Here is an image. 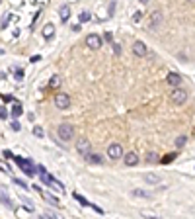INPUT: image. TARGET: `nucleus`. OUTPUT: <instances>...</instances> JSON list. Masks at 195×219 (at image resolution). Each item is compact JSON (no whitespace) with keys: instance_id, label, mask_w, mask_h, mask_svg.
Here are the masks:
<instances>
[{"instance_id":"nucleus-1","label":"nucleus","mask_w":195,"mask_h":219,"mask_svg":"<svg viewBox=\"0 0 195 219\" xmlns=\"http://www.w3.org/2000/svg\"><path fill=\"white\" fill-rule=\"evenodd\" d=\"M14 160H16V164H18V166H20V168L24 170L26 174H27V176H33V174L37 172V168H33V166H31V163H30V160H27V158H21V157H14Z\"/></svg>"},{"instance_id":"nucleus-2","label":"nucleus","mask_w":195,"mask_h":219,"mask_svg":"<svg viewBox=\"0 0 195 219\" xmlns=\"http://www.w3.org/2000/svg\"><path fill=\"white\" fill-rule=\"evenodd\" d=\"M59 137H61V141H70L74 137V127L70 123H61L59 125Z\"/></svg>"},{"instance_id":"nucleus-3","label":"nucleus","mask_w":195,"mask_h":219,"mask_svg":"<svg viewBox=\"0 0 195 219\" xmlns=\"http://www.w3.org/2000/svg\"><path fill=\"white\" fill-rule=\"evenodd\" d=\"M55 106L59 110H67L70 106V96H68V94H64V92L55 94Z\"/></svg>"},{"instance_id":"nucleus-4","label":"nucleus","mask_w":195,"mask_h":219,"mask_svg":"<svg viewBox=\"0 0 195 219\" xmlns=\"http://www.w3.org/2000/svg\"><path fill=\"white\" fill-rule=\"evenodd\" d=\"M107 157H109L111 160H117L123 157V147H121L119 143H111L109 147H107Z\"/></svg>"},{"instance_id":"nucleus-5","label":"nucleus","mask_w":195,"mask_h":219,"mask_svg":"<svg viewBox=\"0 0 195 219\" xmlns=\"http://www.w3.org/2000/svg\"><path fill=\"white\" fill-rule=\"evenodd\" d=\"M86 45H88L90 49H100L104 45V41H102V37H100V35H96V33H90V35H86Z\"/></svg>"},{"instance_id":"nucleus-6","label":"nucleus","mask_w":195,"mask_h":219,"mask_svg":"<svg viewBox=\"0 0 195 219\" xmlns=\"http://www.w3.org/2000/svg\"><path fill=\"white\" fill-rule=\"evenodd\" d=\"M170 98H172V102H174V104H178V106H179V104H183V102L187 100V92L176 86V90L170 94Z\"/></svg>"},{"instance_id":"nucleus-7","label":"nucleus","mask_w":195,"mask_h":219,"mask_svg":"<svg viewBox=\"0 0 195 219\" xmlns=\"http://www.w3.org/2000/svg\"><path fill=\"white\" fill-rule=\"evenodd\" d=\"M76 151L80 153L82 157H88L90 155V141L84 139V137H82V139H78L76 141Z\"/></svg>"},{"instance_id":"nucleus-8","label":"nucleus","mask_w":195,"mask_h":219,"mask_svg":"<svg viewBox=\"0 0 195 219\" xmlns=\"http://www.w3.org/2000/svg\"><path fill=\"white\" fill-rule=\"evenodd\" d=\"M160 20H162V12H160V10H154L152 14H150L148 27H150V30H156V27H158V24H160Z\"/></svg>"},{"instance_id":"nucleus-9","label":"nucleus","mask_w":195,"mask_h":219,"mask_svg":"<svg viewBox=\"0 0 195 219\" xmlns=\"http://www.w3.org/2000/svg\"><path fill=\"white\" fill-rule=\"evenodd\" d=\"M133 53L139 55V57H144L146 55V45H144L142 41H135L133 43Z\"/></svg>"},{"instance_id":"nucleus-10","label":"nucleus","mask_w":195,"mask_h":219,"mask_svg":"<svg viewBox=\"0 0 195 219\" xmlns=\"http://www.w3.org/2000/svg\"><path fill=\"white\" fill-rule=\"evenodd\" d=\"M166 80H168V84H172V86H179V82H182V76H179L178 72H170V75L166 76Z\"/></svg>"},{"instance_id":"nucleus-11","label":"nucleus","mask_w":195,"mask_h":219,"mask_svg":"<svg viewBox=\"0 0 195 219\" xmlns=\"http://www.w3.org/2000/svg\"><path fill=\"white\" fill-rule=\"evenodd\" d=\"M123 160H125V164H127V166H135L137 163H139V157H137L135 153H127V155L123 157Z\"/></svg>"},{"instance_id":"nucleus-12","label":"nucleus","mask_w":195,"mask_h":219,"mask_svg":"<svg viewBox=\"0 0 195 219\" xmlns=\"http://www.w3.org/2000/svg\"><path fill=\"white\" fill-rule=\"evenodd\" d=\"M86 160L92 164H104V157L102 155H96V153H90L88 157H86Z\"/></svg>"},{"instance_id":"nucleus-13","label":"nucleus","mask_w":195,"mask_h":219,"mask_svg":"<svg viewBox=\"0 0 195 219\" xmlns=\"http://www.w3.org/2000/svg\"><path fill=\"white\" fill-rule=\"evenodd\" d=\"M59 16H61V20H63V22H67V20H68V16H70V6H68V4L61 6V10H59Z\"/></svg>"},{"instance_id":"nucleus-14","label":"nucleus","mask_w":195,"mask_h":219,"mask_svg":"<svg viewBox=\"0 0 195 219\" xmlns=\"http://www.w3.org/2000/svg\"><path fill=\"white\" fill-rule=\"evenodd\" d=\"M53 33H55V26L53 24H47L45 27H43V37H45V39H51Z\"/></svg>"},{"instance_id":"nucleus-15","label":"nucleus","mask_w":195,"mask_h":219,"mask_svg":"<svg viewBox=\"0 0 195 219\" xmlns=\"http://www.w3.org/2000/svg\"><path fill=\"white\" fill-rule=\"evenodd\" d=\"M176 157H178L176 153H170V155H166V157H162V158H160V163H162V164H168V163H172V160H174Z\"/></svg>"},{"instance_id":"nucleus-16","label":"nucleus","mask_w":195,"mask_h":219,"mask_svg":"<svg viewBox=\"0 0 195 219\" xmlns=\"http://www.w3.org/2000/svg\"><path fill=\"white\" fill-rule=\"evenodd\" d=\"M146 163H150V164H152V163H160V158H158L156 153H148V155H146Z\"/></svg>"},{"instance_id":"nucleus-17","label":"nucleus","mask_w":195,"mask_h":219,"mask_svg":"<svg viewBox=\"0 0 195 219\" xmlns=\"http://www.w3.org/2000/svg\"><path fill=\"white\" fill-rule=\"evenodd\" d=\"M41 194H43V198H45L49 203H53V206H59V200H57V198H53L51 194H45V192H41Z\"/></svg>"},{"instance_id":"nucleus-18","label":"nucleus","mask_w":195,"mask_h":219,"mask_svg":"<svg viewBox=\"0 0 195 219\" xmlns=\"http://www.w3.org/2000/svg\"><path fill=\"white\" fill-rule=\"evenodd\" d=\"M144 180L150 182V184H156V182H160V176H156V174H146V176H144Z\"/></svg>"},{"instance_id":"nucleus-19","label":"nucleus","mask_w":195,"mask_h":219,"mask_svg":"<svg viewBox=\"0 0 195 219\" xmlns=\"http://www.w3.org/2000/svg\"><path fill=\"white\" fill-rule=\"evenodd\" d=\"M21 112H24V110H21V106H20V104H14V108H12V115H14V118L21 115Z\"/></svg>"},{"instance_id":"nucleus-20","label":"nucleus","mask_w":195,"mask_h":219,"mask_svg":"<svg viewBox=\"0 0 195 219\" xmlns=\"http://www.w3.org/2000/svg\"><path fill=\"white\" fill-rule=\"evenodd\" d=\"M133 196H137V198H150V194H148V192H144V190H135Z\"/></svg>"},{"instance_id":"nucleus-21","label":"nucleus","mask_w":195,"mask_h":219,"mask_svg":"<svg viewBox=\"0 0 195 219\" xmlns=\"http://www.w3.org/2000/svg\"><path fill=\"white\" fill-rule=\"evenodd\" d=\"M74 200H78V202H80V203H82V206H90V202H88V200H86V198H82V196H80V194H74Z\"/></svg>"},{"instance_id":"nucleus-22","label":"nucleus","mask_w":195,"mask_h":219,"mask_svg":"<svg viewBox=\"0 0 195 219\" xmlns=\"http://www.w3.org/2000/svg\"><path fill=\"white\" fill-rule=\"evenodd\" d=\"M59 84H61V78H59V76H53L51 82H49V86H51V88H57Z\"/></svg>"},{"instance_id":"nucleus-23","label":"nucleus","mask_w":195,"mask_h":219,"mask_svg":"<svg viewBox=\"0 0 195 219\" xmlns=\"http://www.w3.org/2000/svg\"><path fill=\"white\" fill-rule=\"evenodd\" d=\"M33 135H35V137H43V135H45V131H43L39 125H35V127H33Z\"/></svg>"},{"instance_id":"nucleus-24","label":"nucleus","mask_w":195,"mask_h":219,"mask_svg":"<svg viewBox=\"0 0 195 219\" xmlns=\"http://www.w3.org/2000/svg\"><path fill=\"white\" fill-rule=\"evenodd\" d=\"M185 141H187V139H185L183 135H182V137H178V139H176V147H178V149H182L183 145H185Z\"/></svg>"},{"instance_id":"nucleus-25","label":"nucleus","mask_w":195,"mask_h":219,"mask_svg":"<svg viewBox=\"0 0 195 219\" xmlns=\"http://www.w3.org/2000/svg\"><path fill=\"white\" fill-rule=\"evenodd\" d=\"M90 14L88 12H80V16H78V20H80V22H90Z\"/></svg>"},{"instance_id":"nucleus-26","label":"nucleus","mask_w":195,"mask_h":219,"mask_svg":"<svg viewBox=\"0 0 195 219\" xmlns=\"http://www.w3.org/2000/svg\"><path fill=\"white\" fill-rule=\"evenodd\" d=\"M2 206H6V207H10V198L6 196V192L2 190Z\"/></svg>"},{"instance_id":"nucleus-27","label":"nucleus","mask_w":195,"mask_h":219,"mask_svg":"<svg viewBox=\"0 0 195 219\" xmlns=\"http://www.w3.org/2000/svg\"><path fill=\"white\" fill-rule=\"evenodd\" d=\"M8 22H10V14H4V18H2V30L8 27Z\"/></svg>"},{"instance_id":"nucleus-28","label":"nucleus","mask_w":195,"mask_h":219,"mask_svg":"<svg viewBox=\"0 0 195 219\" xmlns=\"http://www.w3.org/2000/svg\"><path fill=\"white\" fill-rule=\"evenodd\" d=\"M14 75H16V80H24V71H21V69H16V71H14Z\"/></svg>"},{"instance_id":"nucleus-29","label":"nucleus","mask_w":195,"mask_h":219,"mask_svg":"<svg viewBox=\"0 0 195 219\" xmlns=\"http://www.w3.org/2000/svg\"><path fill=\"white\" fill-rule=\"evenodd\" d=\"M14 184H18V186H21L24 190H27V184H26L24 180H20V178H16V180H14Z\"/></svg>"},{"instance_id":"nucleus-30","label":"nucleus","mask_w":195,"mask_h":219,"mask_svg":"<svg viewBox=\"0 0 195 219\" xmlns=\"http://www.w3.org/2000/svg\"><path fill=\"white\" fill-rule=\"evenodd\" d=\"M111 47H113V53H115V55H119V53H121V47L117 45V43H113Z\"/></svg>"},{"instance_id":"nucleus-31","label":"nucleus","mask_w":195,"mask_h":219,"mask_svg":"<svg viewBox=\"0 0 195 219\" xmlns=\"http://www.w3.org/2000/svg\"><path fill=\"white\" fill-rule=\"evenodd\" d=\"M2 157H4V158H14V155H12L10 151H4V153H2Z\"/></svg>"},{"instance_id":"nucleus-32","label":"nucleus","mask_w":195,"mask_h":219,"mask_svg":"<svg viewBox=\"0 0 195 219\" xmlns=\"http://www.w3.org/2000/svg\"><path fill=\"white\" fill-rule=\"evenodd\" d=\"M141 18H142V14H141V12H135V16H133V20H135V22H139Z\"/></svg>"},{"instance_id":"nucleus-33","label":"nucleus","mask_w":195,"mask_h":219,"mask_svg":"<svg viewBox=\"0 0 195 219\" xmlns=\"http://www.w3.org/2000/svg\"><path fill=\"white\" fill-rule=\"evenodd\" d=\"M12 129L14 131H20V123L18 121H12Z\"/></svg>"},{"instance_id":"nucleus-34","label":"nucleus","mask_w":195,"mask_h":219,"mask_svg":"<svg viewBox=\"0 0 195 219\" xmlns=\"http://www.w3.org/2000/svg\"><path fill=\"white\" fill-rule=\"evenodd\" d=\"M45 215H47V217H55V219H57V217H59V215H57V213H55V211H47V213H45Z\"/></svg>"},{"instance_id":"nucleus-35","label":"nucleus","mask_w":195,"mask_h":219,"mask_svg":"<svg viewBox=\"0 0 195 219\" xmlns=\"http://www.w3.org/2000/svg\"><path fill=\"white\" fill-rule=\"evenodd\" d=\"M0 118H2V119H6V108H2V110H0Z\"/></svg>"},{"instance_id":"nucleus-36","label":"nucleus","mask_w":195,"mask_h":219,"mask_svg":"<svg viewBox=\"0 0 195 219\" xmlns=\"http://www.w3.org/2000/svg\"><path fill=\"white\" fill-rule=\"evenodd\" d=\"M14 98L12 96H6V94H4V96H2V102H12Z\"/></svg>"},{"instance_id":"nucleus-37","label":"nucleus","mask_w":195,"mask_h":219,"mask_svg":"<svg viewBox=\"0 0 195 219\" xmlns=\"http://www.w3.org/2000/svg\"><path fill=\"white\" fill-rule=\"evenodd\" d=\"M105 39H107V41H113V35H111L109 32H107V33H105Z\"/></svg>"},{"instance_id":"nucleus-38","label":"nucleus","mask_w":195,"mask_h":219,"mask_svg":"<svg viewBox=\"0 0 195 219\" xmlns=\"http://www.w3.org/2000/svg\"><path fill=\"white\" fill-rule=\"evenodd\" d=\"M141 2H142V4H146V2H148V0H141Z\"/></svg>"},{"instance_id":"nucleus-39","label":"nucleus","mask_w":195,"mask_h":219,"mask_svg":"<svg viewBox=\"0 0 195 219\" xmlns=\"http://www.w3.org/2000/svg\"><path fill=\"white\" fill-rule=\"evenodd\" d=\"M187 2H195V0H187Z\"/></svg>"}]
</instances>
